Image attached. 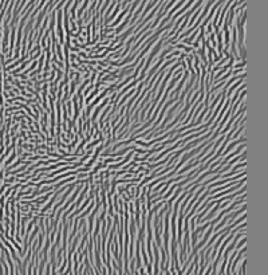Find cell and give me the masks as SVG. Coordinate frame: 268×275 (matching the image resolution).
<instances>
[{
  "mask_svg": "<svg viewBox=\"0 0 268 275\" xmlns=\"http://www.w3.org/2000/svg\"><path fill=\"white\" fill-rule=\"evenodd\" d=\"M245 141H247V138H245V134L243 133V136L240 137V138H237V140H233V141H230V142L228 144V145L225 146V149L223 151V153H221V156H220V157H221V158H224L227 154H228V153H230V151H233V148H236V146L240 145V144H244Z\"/></svg>",
  "mask_w": 268,
  "mask_h": 275,
  "instance_id": "6da1fadb",
  "label": "cell"
},
{
  "mask_svg": "<svg viewBox=\"0 0 268 275\" xmlns=\"http://www.w3.org/2000/svg\"><path fill=\"white\" fill-rule=\"evenodd\" d=\"M94 207H95V201H94V200H91V204H89V205H87L86 211L83 212V214H80V215H78V216H75V217L78 219V220H83V219H85V217L87 216V215H89L90 212H91V209L94 208Z\"/></svg>",
  "mask_w": 268,
  "mask_h": 275,
  "instance_id": "7a4b0ae2",
  "label": "cell"
},
{
  "mask_svg": "<svg viewBox=\"0 0 268 275\" xmlns=\"http://www.w3.org/2000/svg\"><path fill=\"white\" fill-rule=\"evenodd\" d=\"M101 91H102V90H101V89H98V87H95V89H94V90H93V91H91V93H90V94H89V95H87V97H86V99H85V104H86V106H87V105H89V104H90V102H91V101H93V99H94V98H95V97H96V95H98V94H99V93H101Z\"/></svg>",
  "mask_w": 268,
  "mask_h": 275,
  "instance_id": "3957f363",
  "label": "cell"
},
{
  "mask_svg": "<svg viewBox=\"0 0 268 275\" xmlns=\"http://www.w3.org/2000/svg\"><path fill=\"white\" fill-rule=\"evenodd\" d=\"M174 47H176V50H184L185 51V54H191V52L194 51V48L192 47V46H185V45H182V43H176L174 45Z\"/></svg>",
  "mask_w": 268,
  "mask_h": 275,
  "instance_id": "277c9868",
  "label": "cell"
},
{
  "mask_svg": "<svg viewBox=\"0 0 268 275\" xmlns=\"http://www.w3.org/2000/svg\"><path fill=\"white\" fill-rule=\"evenodd\" d=\"M245 65H247V59L245 61H240V63L233 65L232 68H245Z\"/></svg>",
  "mask_w": 268,
  "mask_h": 275,
  "instance_id": "5b68a950",
  "label": "cell"
},
{
  "mask_svg": "<svg viewBox=\"0 0 268 275\" xmlns=\"http://www.w3.org/2000/svg\"><path fill=\"white\" fill-rule=\"evenodd\" d=\"M245 242H247V239H245V236H244V237H243V240H240V242L236 243V247H235V248H236V250H240L241 247L245 246Z\"/></svg>",
  "mask_w": 268,
  "mask_h": 275,
  "instance_id": "8992f818",
  "label": "cell"
},
{
  "mask_svg": "<svg viewBox=\"0 0 268 275\" xmlns=\"http://www.w3.org/2000/svg\"><path fill=\"white\" fill-rule=\"evenodd\" d=\"M138 270H139V274H138V275H146V273H145V268H144V267L138 268Z\"/></svg>",
  "mask_w": 268,
  "mask_h": 275,
  "instance_id": "52a82bcc",
  "label": "cell"
}]
</instances>
